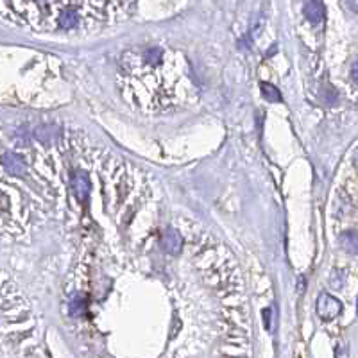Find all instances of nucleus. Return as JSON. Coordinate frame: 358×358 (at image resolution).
<instances>
[{"instance_id": "nucleus-1", "label": "nucleus", "mask_w": 358, "mask_h": 358, "mask_svg": "<svg viewBox=\"0 0 358 358\" xmlns=\"http://www.w3.org/2000/svg\"><path fill=\"white\" fill-rule=\"evenodd\" d=\"M2 6L13 9L32 27L57 32L85 31L102 20H115V15H125L122 9L131 8L108 2H2Z\"/></svg>"}, {"instance_id": "nucleus-2", "label": "nucleus", "mask_w": 358, "mask_h": 358, "mask_svg": "<svg viewBox=\"0 0 358 358\" xmlns=\"http://www.w3.org/2000/svg\"><path fill=\"white\" fill-rule=\"evenodd\" d=\"M340 310H342V305H340V301H338L337 298L326 294V292L319 296V299H317V314L321 315L322 319H333V317H337V315L340 314Z\"/></svg>"}, {"instance_id": "nucleus-3", "label": "nucleus", "mask_w": 358, "mask_h": 358, "mask_svg": "<svg viewBox=\"0 0 358 358\" xmlns=\"http://www.w3.org/2000/svg\"><path fill=\"white\" fill-rule=\"evenodd\" d=\"M2 165H4V170L11 176H25L27 172V165L25 161L22 160V156L11 153V151H6L4 158H2Z\"/></svg>"}, {"instance_id": "nucleus-4", "label": "nucleus", "mask_w": 358, "mask_h": 358, "mask_svg": "<svg viewBox=\"0 0 358 358\" xmlns=\"http://www.w3.org/2000/svg\"><path fill=\"white\" fill-rule=\"evenodd\" d=\"M161 247L169 254H179L183 249V238L177 230H167L161 237Z\"/></svg>"}, {"instance_id": "nucleus-5", "label": "nucleus", "mask_w": 358, "mask_h": 358, "mask_svg": "<svg viewBox=\"0 0 358 358\" xmlns=\"http://www.w3.org/2000/svg\"><path fill=\"white\" fill-rule=\"evenodd\" d=\"M72 186H74V193H76L77 201H86L90 193V179H88V174L79 170V172L74 174V179H72Z\"/></svg>"}, {"instance_id": "nucleus-6", "label": "nucleus", "mask_w": 358, "mask_h": 358, "mask_svg": "<svg viewBox=\"0 0 358 358\" xmlns=\"http://www.w3.org/2000/svg\"><path fill=\"white\" fill-rule=\"evenodd\" d=\"M34 138L41 144H54L59 138V129L54 125H43L34 131Z\"/></svg>"}, {"instance_id": "nucleus-7", "label": "nucleus", "mask_w": 358, "mask_h": 358, "mask_svg": "<svg viewBox=\"0 0 358 358\" xmlns=\"http://www.w3.org/2000/svg\"><path fill=\"white\" fill-rule=\"evenodd\" d=\"M303 11H305V16L308 18V20L314 22V24H317V22L322 20V15H324V6H322L321 2L312 0V2H306L305 8H303Z\"/></svg>"}, {"instance_id": "nucleus-8", "label": "nucleus", "mask_w": 358, "mask_h": 358, "mask_svg": "<svg viewBox=\"0 0 358 358\" xmlns=\"http://www.w3.org/2000/svg\"><path fill=\"white\" fill-rule=\"evenodd\" d=\"M342 246L349 253H358V231H346L342 235Z\"/></svg>"}, {"instance_id": "nucleus-9", "label": "nucleus", "mask_w": 358, "mask_h": 358, "mask_svg": "<svg viewBox=\"0 0 358 358\" xmlns=\"http://www.w3.org/2000/svg\"><path fill=\"white\" fill-rule=\"evenodd\" d=\"M262 95L265 97L267 101H270V102H278V101H281V93L278 92V88L276 86H272V85H269V83H262Z\"/></svg>"}, {"instance_id": "nucleus-10", "label": "nucleus", "mask_w": 358, "mask_h": 358, "mask_svg": "<svg viewBox=\"0 0 358 358\" xmlns=\"http://www.w3.org/2000/svg\"><path fill=\"white\" fill-rule=\"evenodd\" d=\"M337 358H347V346L346 344H338L337 346Z\"/></svg>"}, {"instance_id": "nucleus-11", "label": "nucleus", "mask_w": 358, "mask_h": 358, "mask_svg": "<svg viewBox=\"0 0 358 358\" xmlns=\"http://www.w3.org/2000/svg\"><path fill=\"white\" fill-rule=\"evenodd\" d=\"M351 74H353V79L358 83V63H354V66H353V70H351Z\"/></svg>"}, {"instance_id": "nucleus-12", "label": "nucleus", "mask_w": 358, "mask_h": 358, "mask_svg": "<svg viewBox=\"0 0 358 358\" xmlns=\"http://www.w3.org/2000/svg\"><path fill=\"white\" fill-rule=\"evenodd\" d=\"M349 6H351V8H353V9H356V11H358V4H354V2H351Z\"/></svg>"}]
</instances>
